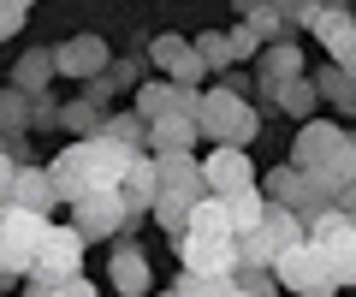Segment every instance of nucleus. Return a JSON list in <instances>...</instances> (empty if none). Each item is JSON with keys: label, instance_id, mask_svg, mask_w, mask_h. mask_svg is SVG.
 <instances>
[{"label": "nucleus", "instance_id": "nucleus-12", "mask_svg": "<svg viewBox=\"0 0 356 297\" xmlns=\"http://www.w3.org/2000/svg\"><path fill=\"white\" fill-rule=\"evenodd\" d=\"M350 137V131L339 125V119H297V137H291V161L303 172H315L321 161L332 155V149H339V143Z\"/></svg>", "mask_w": 356, "mask_h": 297}, {"label": "nucleus", "instance_id": "nucleus-9", "mask_svg": "<svg viewBox=\"0 0 356 297\" xmlns=\"http://www.w3.org/2000/svg\"><path fill=\"white\" fill-rule=\"evenodd\" d=\"M149 65L166 72V78H178V83H208L214 78L208 60L196 54V36H154L149 42Z\"/></svg>", "mask_w": 356, "mask_h": 297}, {"label": "nucleus", "instance_id": "nucleus-7", "mask_svg": "<svg viewBox=\"0 0 356 297\" xmlns=\"http://www.w3.org/2000/svg\"><path fill=\"white\" fill-rule=\"evenodd\" d=\"M0 196H6V202H18V208H42V214H54V208L65 202L60 184H54V172L36 167V161H18V167H6Z\"/></svg>", "mask_w": 356, "mask_h": 297}, {"label": "nucleus", "instance_id": "nucleus-21", "mask_svg": "<svg viewBox=\"0 0 356 297\" xmlns=\"http://www.w3.org/2000/svg\"><path fill=\"white\" fill-rule=\"evenodd\" d=\"M350 179H356V131H350V137H344L339 149H332V155H327V161L315 167V184H321L327 196H339V191H344Z\"/></svg>", "mask_w": 356, "mask_h": 297}, {"label": "nucleus", "instance_id": "nucleus-35", "mask_svg": "<svg viewBox=\"0 0 356 297\" xmlns=\"http://www.w3.org/2000/svg\"><path fill=\"white\" fill-rule=\"evenodd\" d=\"M18 30H24V13L18 6H0V36H18Z\"/></svg>", "mask_w": 356, "mask_h": 297}, {"label": "nucleus", "instance_id": "nucleus-31", "mask_svg": "<svg viewBox=\"0 0 356 297\" xmlns=\"http://www.w3.org/2000/svg\"><path fill=\"white\" fill-rule=\"evenodd\" d=\"M226 36H232V54H238V60H261V48H267V42L250 30V18H238V24H232Z\"/></svg>", "mask_w": 356, "mask_h": 297}, {"label": "nucleus", "instance_id": "nucleus-11", "mask_svg": "<svg viewBox=\"0 0 356 297\" xmlns=\"http://www.w3.org/2000/svg\"><path fill=\"white\" fill-rule=\"evenodd\" d=\"M291 36H297V30H291ZM291 36L267 42L261 60H255V90H261V102H267V107H273V90H280L285 78H303V48H297Z\"/></svg>", "mask_w": 356, "mask_h": 297}, {"label": "nucleus", "instance_id": "nucleus-8", "mask_svg": "<svg viewBox=\"0 0 356 297\" xmlns=\"http://www.w3.org/2000/svg\"><path fill=\"white\" fill-rule=\"evenodd\" d=\"M54 54H60V78L65 83H89V78H102L107 65H113V48H107V36H95V30L65 36Z\"/></svg>", "mask_w": 356, "mask_h": 297}, {"label": "nucleus", "instance_id": "nucleus-32", "mask_svg": "<svg viewBox=\"0 0 356 297\" xmlns=\"http://www.w3.org/2000/svg\"><path fill=\"white\" fill-rule=\"evenodd\" d=\"M102 78H107V90H113V95L119 90H137V83H143V60H113Z\"/></svg>", "mask_w": 356, "mask_h": 297}, {"label": "nucleus", "instance_id": "nucleus-34", "mask_svg": "<svg viewBox=\"0 0 356 297\" xmlns=\"http://www.w3.org/2000/svg\"><path fill=\"white\" fill-rule=\"evenodd\" d=\"M315 6H321V0H280V13H285V24H291V30H303L309 18H315Z\"/></svg>", "mask_w": 356, "mask_h": 297}, {"label": "nucleus", "instance_id": "nucleus-28", "mask_svg": "<svg viewBox=\"0 0 356 297\" xmlns=\"http://www.w3.org/2000/svg\"><path fill=\"white\" fill-rule=\"evenodd\" d=\"M107 137H119V143H131V149H149V119L131 107V113H107Z\"/></svg>", "mask_w": 356, "mask_h": 297}, {"label": "nucleus", "instance_id": "nucleus-5", "mask_svg": "<svg viewBox=\"0 0 356 297\" xmlns=\"http://www.w3.org/2000/svg\"><path fill=\"white\" fill-rule=\"evenodd\" d=\"M172 250H178V268H196V273H238L243 268L238 232H202V226H191Z\"/></svg>", "mask_w": 356, "mask_h": 297}, {"label": "nucleus", "instance_id": "nucleus-13", "mask_svg": "<svg viewBox=\"0 0 356 297\" xmlns=\"http://www.w3.org/2000/svg\"><path fill=\"white\" fill-rule=\"evenodd\" d=\"M161 196H178V202H191V208L208 196V172H202V161H196V149L161 155Z\"/></svg>", "mask_w": 356, "mask_h": 297}, {"label": "nucleus", "instance_id": "nucleus-20", "mask_svg": "<svg viewBox=\"0 0 356 297\" xmlns=\"http://www.w3.org/2000/svg\"><path fill=\"white\" fill-rule=\"evenodd\" d=\"M54 78H60V54H54V48H30V54H18V65H13V83H18V90L36 95V90H48Z\"/></svg>", "mask_w": 356, "mask_h": 297}, {"label": "nucleus", "instance_id": "nucleus-24", "mask_svg": "<svg viewBox=\"0 0 356 297\" xmlns=\"http://www.w3.org/2000/svg\"><path fill=\"white\" fill-rule=\"evenodd\" d=\"M226 208H232V232H255L267 220V208H273V196H267L261 184H250V191H232Z\"/></svg>", "mask_w": 356, "mask_h": 297}, {"label": "nucleus", "instance_id": "nucleus-37", "mask_svg": "<svg viewBox=\"0 0 356 297\" xmlns=\"http://www.w3.org/2000/svg\"><path fill=\"white\" fill-rule=\"evenodd\" d=\"M0 6H18V13H30V6H36V0H0Z\"/></svg>", "mask_w": 356, "mask_h": 297}, {"label": "nucleus", "instance_id": "nucleus-3", "mask_svg": "<svg viewBox=\"0 0 356 297\" xmlns=\"http://www.w3.org/2000/svg\"><path fill=\"white\" fill-rule=\"evenodd\" d=\"M273 273H280V285H285V291H297V297H332V291H344L339 273H332V256L315 244V238H303V244L280 250Z\"/></svg>", "mask_w": 356, "mask_h": 297}, {"label": "nucleus", "instance_id": "nucleus-22", "mask_svg": "<svg viewBox=\"0 0 356 297\" xmlns=\"http://www.w3.org/2000/svg\"><path fill=\"white\" fill-rule=\"evenodd\" d=\"M273 107H280V113H291V119H315V107H321V83L309 78H285L280 90H273Z\"/></svg>", "mask_w": 356, "mask_h": 297}, {"label": "nucleus", "instance_id": "nucleus-1", "mask_svg": "<svg viewBox=\"0 0 356 297\" xmlns=\"http://www.w3.org/2000/svg\"><path fill=\"white\" fill-rule=\"evenodd\" d=\"M196 119H202L208 143H243V149H250L255 131H261V113H255V107L243 102V90H232V83H208Z\"/></svg>", "mask_w": 356, "mask_h": 297}, {"label": "nucleus", "instance_id": "nucleus-36", "mask_svg": "<svg viewBox=\"0 0 356 297\" xmlns=\"http://www.w3.org/2000/svg\"><path fill=\"white\" fill-rule=\"evenodd\" d=\"M332 202H339V208H350V214H356V179H350V184H344V191H339V196H332Z\"/></svg>", "mask_w": 356, "mask_h": 297}, {"label": "nucleus", "instance_id": "nucleus-17", "mask_svg": "<svg viewBox=\"0 0 356 297\" xmlns=\"http://www.w3.org/2000/svg\"><path fill=\"white\" fill-rule=\"evenodd\" d=\"M48 172H54V184H60V196H65V208L77 202V196L89 191V149H83V137H72L60 149V155L48 161Z\"/></svg>", "mask_w": 356, "mask_h": 297}, {"label": "nucleus", "instance_id": "nucleus-10", "mask_svg": "<svg viewBox=\"0 0 356 297\" xmlns=\"http://www.w3.org/2000/svg\"><path fill=\"white\" fill-rule=\"evenodd\" d=\"M119 196H125L131 220L154 214V202H161V155H154V149H137V155H131L125 179H119Z\"/></svg>", "mask_w": 356, "mask_h": 297}, {"label": "nucleus", "instance_id": "nucleus-33", "mask_svg": "<svg viewBox=\"0 0 356 297\" xmlns=\"http://www.w3.org/2000/svg\"><path fill=\"white\" fill-rule=\"evenodd\" d=\"M327 60H339L344 72H350V78H356V24H344L339 36L327 42Z\"/></svg>", "mask_w": 356, "mask_h": 297}, {"label": "nucleus", "instance_id": "nucleus-23", "mask_svg": "<svg viewBox=\"0 0 356 297\" xmlns=\"http://www.w3.org/2000/svg\"><path fill=\"white\" fill-rule=\"evenodd\" d=\"M107 125V102H95V95H77V102H60V131H77V137H95V131Z\"/></svg>", "mask_w": 356, "mask_h": 297}, {"label": "nucleus", "instance_id": "nucleus-25", "mask_svg": "<svg viewBox=\"0 0 356 297\" xmlns=\"http://www.w3.org/2000/svg\"><path fill=\"white\" fill-rule=\"evenodd\" d=\"M321 102H332V107H339V113H356V78H350V72H344V65L339 60H332V65H321Z\"/></svg>", "mask_w": 356, "mask_h": 297}, {"label": "nucleus", "instance_id": "nucleus-15", "mask_svg": "<svg viewBox=\"0 0 356 297\" xmlns=\"http://www.w3.org/2000/svg\"><path fill=\"white\" fill-rule=\"evenodd\" d=\"M196 143H208L196 113H166V119L149 125V149L154 155H184V149H196Z\"/></svg>", "mask_w": 356, "mask_h": 297}, {"label": "nucleus", "instance_id": "nucleus-14", "mask_svg": "<svg viewBox=\"0 0 356 297\" xmlns=\"http://www.w3.org/2000/svg\"><path fill=\"white\" fill-rule=\"evenodd\" d=\"M107 285H113L119 297H143V291H154L149 256H143L137 244H125V238H113V262H107Z\"/></svg>", "mask_w": 356, "mask_h": 297}, {"label": "nucleus", "instance_id": "nucleus-6", "mask_svg": "<svg viewBox=\"0 0 356 297\" xmlns=\"http://www.w3.org/2000/svg\"><path fill=\"white\" fill-rule=\"evenodd\" d=\"M202 172H208V191L214 196H232V191L261 184V172H255V161H250L243 143H214V149L202 155Z\"/></svg>", "mask_w": 356, "mask_h": 297}, {"label": "nucleus", "instance_id": "nucleus-2", "mask_svg": "<svg viewBox=\"0 0 356 297\" xmlns=\"http://www.w3.org/2000/svg\"><path fill=\"white\" fill-rule=\"evenodd\" d=\"M48 220L54 214H42V208H18V202H6V214H0V280L6 285H24V273L36 268V244H42V232H48Z\"/></svg>", "mask_w": 356, "mask_h": 297}, {"label": "nucleus", "instance_id": "nucleus-16", "mask_svg": "<svg viewBox=\"0 0 356 297\" xmlns=\"http://www.w3.org/2000/svg\"><path fill=\"white\" fill-rule=\"evenodd\" d=\"M83 250H89V238L77 232L72 220H65V226H54V220H48V232H42V244H36V268H77Z\"/></svg>", "mask_w": 356, "mask_h": 297}, {"label": "nucleus", "instance_id": "nucleus-4", "mask_svg": "<svg viewBox=\"0 0 356 297\" xmlns=\"http://www.w3.org/2000/svg\"><path fill=\"white\" fill-rule=\"evenodd\" d=\"M72 226L89 238V244H113V238H125V226H137V220H131L119 184H89V191L72 202Z\"/></svg>", "mask_w": 356, "mask_h": 297}, {"label": "nucleus", "instance_id": "nucleus-19", "mask_svg": "<svg viewBox=\"0 0 356 297\" xmlns=\"http://www.w3.org/2000/svg\"><path fill=\"white\" fill-rule=\"evenodd\" d=\"M131 107H137L149 125L166 119V113H178V78H166V72H161V78H143L137 90H131Z\"/></svg>", "mask_w": 356, "mask_h": 297}, {"label": "nucleus", "instance_id": "nucleus-26", "mask_svg": "<svg viewBox=\"0 0 356 297\" xmlns=\"http://www.w3.org/2000/svg\"><path fill=\"white\" fill-rule=\"evenodd\" d=\"M344 226H356V214H350V208H339V202H321L315 214H309V238H315L321 250H327L332 238L344 232Z\"/></svg>", "mask_w": 356, "mask_h": 297}, {"label": "nucleus", "instance_id": "nucleus-29", "mask_svg": "<svg viewBox=\"0 0 356 297\" xmlns=\"http://www.w3.org/2000/svg\"><path fill=\"white\" fill-rule=\"evenodd\" d=\"M327 256H332V273H339V285H356V226H344V232L332 238Z\"/></svg>", "mask_w": 356, "mask_h": 297}, {"label": "nucleus", "instance_id": "nucleus-18", "mask_svg": "<svg viewBox=\"0 0 356 297\" xmlns=\"http://www.w3.org/2000/svg\"><path fill=\"white\" fill-rule=\"evenodd\" d=\"M24 291L30 297H95V280H83L77 268H30Z\"/></svg>", "mask_w": 356, "mask_h": 297}, {"label": "nucleus", "instance_id": "nucleus-30", "mask_svg": "<svg viewBox=\"0 0 356 297\" xmlns=\"http://www.w3.org/2000/svg\"><path fill=\"white\" fill-rule=\"evenodd\" d=\"M273 291H285L273 268H238V297H273Z\"/></svg>", "mask_w": 356, "mask_h": 297}, {"label": "nucleus", "instance_id": "nucleus-27", "mask_svg": "<svg viewBox=\"0 0 356 297\" xmlns=\"http://www.w3.org/2000/svg\"><path fill=\"white\" fill-rule=\"evenodd\" d=\"M196 54H202L208 72H220V78L238 65V54H232V36H226V30H196Z\"/></svg>", "mask_w": 356, "mask_h": 297}]
</instances>
